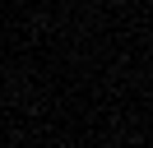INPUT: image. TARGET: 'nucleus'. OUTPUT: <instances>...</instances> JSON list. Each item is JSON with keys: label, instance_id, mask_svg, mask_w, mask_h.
<instances>
[]
</instances>
